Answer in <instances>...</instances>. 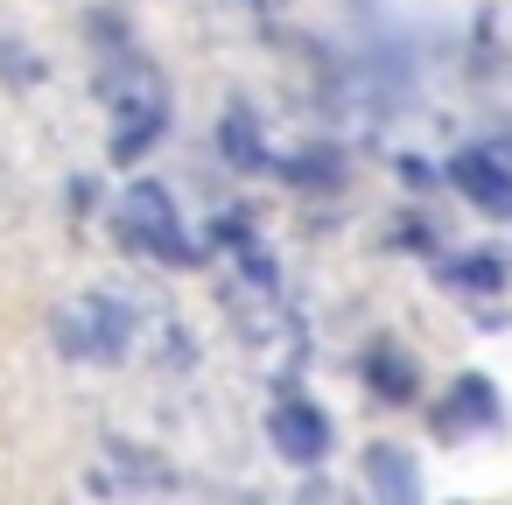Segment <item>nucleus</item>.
Here are the masks:
<instances>
[{
    "label": "nucleus",
    "instance_id": "obj_1",
    "mask_svg": "<svg viewBox=\"0 0 512 505\" xmlns=\"http://www.w3.org/2000/svg\"><path fill=\"white\" fill-rule=\"evenodd\" d=\"M106 113H113L120 162H134L169 127V92H162V78H155L148 57H113V71H106Z\"/></svg>",
    "mask_w": 512,
    "mask_h": 505
},
{
    "label": "nucleus",
    "instance_id": "obj_2",
    "mask_svg": "<svg viewBox=\"0 0 512 505\" xmlns=\"http://www.w3.org/2000/svg\"><path fill=\"white\" fill-rule=\"evenodd\" d=\"M57 330H64V351L71 358H120L127 337H134V316L120 302H106V295H85V302H71L57 316Z\"/></svg>",
    "mask_w": 512,
    "mask_h": 505
},
{
    "label": "nucleus",
    "instance_id": "obj_3",
    "mask_svg": "<svg viewBox=\"0 0 512 505\" xmlns=\"http://www.w3.org/2000/svg\"><path fill=\"white\" fill-rule=\"evenodd\" d=\"M120 218H127V232H134L148 253H162V260H190V239H183V225H176V204H169V190H155V183H134Z\"/></svg>",
    "mask_w": 512,
    "mask_h": 505
},
{
    "label": "nucleus",
    "instance_id": "obj_4",
    "mask_svg": "<svg viewBox=\"0 0 512 505\" xmlns=\"http://www.w3.org/2000/svg\"><path fill=\"white\" fill-rule=\"evenodd\" d=\"M267 435H274V449H281L288 463H316V456H330V421H323L309 400H281V407L267 414Z\"/></svg>",
    "mask_w": 512,
    "mask_h": 505
},
{
    "label": "nucleus",
    "instance_id": "obj_5",
    "mask_svg": "<svg viewBox=\"0 0 512 505\" xmlns=\"http://www.w3.org/2000/svg\"><path fill=\"white\" fill-rule=\"evenodd\" d=\"M449 176H456V190H463V197H477V204H484V211H498V218H512V176H498L484 155H463Z\"/></svg>",
    "mask_w": 512,
    "mask_h": 505
},
{
    "label": "nucleus",
    "instance_id": "obj_6",
    "mask_svg": "<svg viewBox=\"0 0 512 505\" xmlns=\"http://www.w3.org/2000/svg\"><path fill=\"white\" fill-rule=\"evenodd\" d=\"M365 372H372V386H379L386 400H414V358H407V351H372Z\"/></svg>",
    "mask_w": 512,
    "mask_h": 505
},
{
    "label": "nucleus",
    "instance_id": "obj_7",
    "mask_svg": "<svg viewBox=\"0 0 512 505\" xmlns=\"http://www.w3.org/2000/svg\"><path fill=\"white\" fill-rule=\"evenodd\" d=\"M372 484H379V491H400V498H414V470H407L400 456H372Z\"/></svg>",
    "mask_w": 512,
    "mask_h": 505
}]
</instances>
